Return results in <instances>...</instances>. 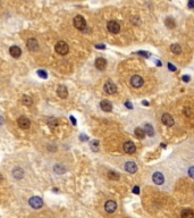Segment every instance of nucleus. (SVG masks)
<instances>
[{"label":"nucleus","instance_id":"nucleus-1","mask_svg":"<svg viewBox=\"0 0 194 218\" xmlns=\"http://www.w3.org/2000/svg\"><path fill=\"white\" fill-rule=\"evenodd\" d=\"M55 50H56L57 54L64 56V54H68V51H69V47H68V44H67L65 41H59V42L56 43V46H55Z\"/></svg>","mask_w":194,"mask_h":218},{"label":"nucleus","instance_id":"nucleus-2","mask_svg":"<svg viewBox=\"0 0 194 218\" xmlns=\"http://www.w3.org/2000/svg\"><path fill=\"white\" fill-rule=\"evenodd\" d=\"M120 28H122L120 24H119L117 21H115V19H111V21H109V22L107 23V30H108L111 34H118V33L120 32Z\"/></svg>","mask_w":194,"mask_h":218},{"label":"nucleus","instance_id":"nucleus-3","mask_svg":"<svg viewBox=\"0 0 194 218\" xmlns=\"http://www.w3.org/2000/svg\"><path fill=\"white\" fill-rule=\"evenodd\" d=\"M73 24H74V26L76 27L77 30H79V31H84V30L86 28V22H85L84 17L81 16V15H77V16L74 17Z\"/></svg>","mask_w":194,"mask_h":218},{"label":"nucleus","instance_id":"nucleus-4","mask_svg":"<svg viewBox=\"0 0 194 218\" xmlns=\"http://www.w3.org/2000/svg\"><path fill=\"white\" fill-rule=\"evenodd\" d=\"M152 182L157 185H164L166 183V178L165 175L161 172H155L152 174Z\"/></svg>","mask_w":194,"mask_h":218},{"label":"nucleus","instance_id":"nucleus-5","mask_svg":"<svg viewBox=\"0 0 194 218\" xmlns=\"http://www.w3.org/2000/svg\"><path fill=\"white\" fill-rule=\"evenodd\" d=\"M129 83H130V85L134 89H139V88H141L143 85L144 81H143L142 76H140V75H133L130 77V80H129Z\"/></svg>","mask_w":194,"mask_h":218},{"label":"nucleus","instance_id":"nucleus-6","mask_svg":"<svg viewBox=\"0 0 194 218\" xmlns=\"http://www.w3.org/2000/svg\"><path fill=\"white\" fill-rule=\"evenodd\" d=\"M104 90L107 95H115L117 92V86L115 83H113L111 81L106 82V84L104 85Z\"/></svg>","mask_w":194,"mask_h":218},{"label":"nucleus","instance_id":"nucleus-7","mask_svg":"<svg viewBox=\"0 0 194 218\" xmlns=\"http://www.w3.org/2000/svg\"><path fill=\"white\" fill-rule=\"evenodd\" d=\"M28 204H30V206H31L32 208H34V209H40V208H42V206H43V201H42V199H41L40 197H32V198L28 200Z\"/></svg>","mask_w":194,"mask_h":218},{"label":"nucleus","instance_id":"nucleus-8","mask_svg":"<svg viewBox=\"0 0 194 218\" xmlns=\"http://www.w3.org/2000/svg\"><path fill=\"white\" fill-rule=\"evenodd\" d=\"M161 122H162V124H164L165 126H167V127H171V126H174V124H175V121H174L173 116L167 114V112H165V114L161 116Z\"/></svg>","mask_w":194,"mask_h":218},{"label":"nucleus","instance_id":"nucleus-9","mask_svg":"<svg viewBox=\"0 0 194 218\" xmlns=\"http://www.w3.org/2000/svg\"><path fill=\"white\" fill-rule=\"evenodd\" d=\"M124 169L129 174H135L137 172V165L134 161H126L124 165Z\"/></svg>","mask_w":194,"mask_h":218},{"label":"nucleus","instance_id":"nucleus-10","mask_svg":"<svg viewBox=\"0 0 194 218\" xmlns=\"http://www.w3.org/2000/svg\"><path fill=\"white\" fill-rule=\"evenodd\" d=\"M116 209H117V204H116V201H114V200H108V201L104 204V210H106L108 214L115 212Z\"/></svg>","mask_w":194,"mask_h":218},{"label":"nucleus","instance_id":"nucleus-11","mask_svg":"<svg viewBox=\"0 0 194 218\" xmlns=\"http://www.w3.org/2000/svg\"><path fill=\"white\" fill-rule=\"evenodd\" d=\"M123 149H124V151H125L126 153H128V155H133V153L136 151V147H135V144H134L132 141H127V142H125V143H124Z\"/></svg>","mask_w":194,"mask_h":218},{"label":"nucleus","instance_id":"nucleus-12","mask_svg":"<svg viewBox=\"0 0 194 218\" xmlns=\"http://www.w3.org/2000/svg\"><path fill=\"white\" fill-rule=\"evenodd\" d=\"M26 46H27V48H28L30 51H37V50H39V42L35 40V39H33V38L27 40Z\"/></svg>","mask_w":194,"mask_h":218},{"label":"nucleus","instance_id":"nucleus-13","mask_svg":"<svg viewBox=\"0 0 194 218\" xmlns=\"http://www.w3.org/2000/svg\"><path fill=\"white\" fill-rule=\"evenodd\" d=\"M18 125H19V127L21 128H23V130H27L30 126H31V122H30V119L27 118V117H25V116H21L19 118H18Z\"/></svg>","mask_w":194,"mask_h":218},{"label":"nucleus","instance_id":"nucleus-14","mask_svg":"<svg viewBox=\"0 0 194 218\" xmlns=\"http://www.w3.org/2000/svg\"><path fill=\"white\" fill-rule=\"evenodd\" d=\"M94 65H95L97 69H99V70H104L106 67H107V60H106L104 58H102V57H99V58L95 59Z\"/></svg>","mask_w":194,"mask_h":218},{"label":"nucleus","instance_id":"nucleus-15","mask_svg":"<svg viewBox=\"0 0 194 218\" xmlns=\"http://www.w3.org/2000/svg\"><path fill=\"white\" fill-rule=\"evenodd\" d=\"M9 54H12V57H14V58H19L21 54H22V50H21L19 47L13 46V47L9 48Z\"/></svg>","mask_w":194,"mask_h":218},{"label":"nucleus","instance_id":"nucleus-16","mask_svg":"<svg viewBox=\"0 0 194 218\" xmlns=\"http://www.w3.org/2000/svg\"><path fill=\"white\" fill-rule=\"evenodd\" d=\"M100 107L106 112H110L113 110V105H111V102L109 100H102L100 102Z\"/></svg>","mask_w":194,"mask_h":218},{"label":"nucleus","instance_id":"nucleus-17","mask_svg":"<svg viewBox=\"0 0 194 218\" xmlns=\"http://www.w3.org/2000/svg\"><path fill=\"white\" fill-rule=\"evenodd\" d=\"M57 95H59V98H61V99H66V98L68 97V90H67V88H66L65 85L58 86V89H57Z\"/></svg>","mask_w":194,"mask_h":218},{"label":"nucleus","instance_id":"nucleus-18","mask_svg":"<svg viewBox=\"0 0 194 218\" xmlns=\"http://www.w3.org/2000/svg\"><path fill=\"white\" fill-rule=\"evenodd\" d=\"M134 134H135V136L137 137V139H140V140H142V139H144L145 137V131H144V128L143 127H136L135 130H134Z\"/></svg>","mask_w":194,"mask_h":218},{"label":"nucleus","instance_id":"nucleus-19","mask_svg":"<svg viewBox=\"0 0 194 218\" xmlns=\"http://www.w3.org/2000/svg\"><path fill=\"white\" fill-rule=\"evenodd\" d=\"M13 176L15 177V178H17V179H21V178H23V177H24V170H23L22 168H19V167H17V168H14Z\"/></svg>","mask_w":194,"mask_h":218},{"label":"nucleus","instance_id":"nucleus-20","mask_svg":"<svg viewBox=\"0 0 194 218\" xmlns=\"http://www.w3.org/2000/svg\"><path fill=\"white\" fill-rule=\"evenodd\" d=\"M144 131H145V134L148 136H155V128L150 125V124H145L144 125Z\"/></svg>","mask_w":194,"mask_h":218},{"label":"nucleus","instance_id":"nucleus-21","mask_svg":"<svg viewBox=\"0 0 194 218\" xmlns=\"http://www.w3.org/2000/svg\"><path fill=\"white\" fill-rule=\"evenodd\" d=\"M170 51L174 54H182V48L180 44H171L170 46Z\"/></svg>","mask_w":194,"mask_h":218},{"label":"nucleus","instance_id":"nucleus-22","mask_svg":"<svg viewBox=\"0 0 194 218\" xmlns=\"http://www.w3.org/2000/svg\"><path fill=\"white\" fill-rule=\"evenodd\" d=\"M53 170H55L57 174H64L65 172H66V168H65L64 166H61V165L57 164V165H55V166H53Z\"/></svg>","mask_w":194,"mask_h":218},{"label":"nucleus","instance_id":"nucleus-23","mask_svg":"<svg viewBox=\"0 0 194 218\" xmlns=\"http://www.w3.org/2000/svg\"><path fill=\"white\" fill-rule=\"evenodd\" d=\"M99 141L98 140H94V141H92L90 143V148L92 151H94V152H97V151H99Z\"/></svg>","mask_w":194,"mask_h":218},{"label":"nucleus","instance_id":"nucleus-24","mask_svg":"<svg viewBox=\"0 0 194 218\" xmlns=\"http://www.w3.org/2000/svg\"><path fill=\"white\" fill-rule=\"evenodd\" d=\"M47 124H48V126H49V127L53 128V127H57V126H58V121H57L56 118H53V117H50V118L48 119Z\"/></svg>","mask_w":194,"mask_h":218},{"label":"nucleus","instance_id":"nucleus-25","mask_svg":"<svg viewBox=\"0 0 194 218\" xmlns=\"http://www.w3.org/2000/svg\"><path fill=\"white\" fill-rule=\"evenodd\" d=\"M165 24H166V26L168 27V28H174L175 27V21H174V18L168 17V18H166Z\"/></svg>","mask_w":194,"mask_h":218},{"label":"nucleus","instance_id":"nucleus-26","mask_svg":"<svg viewBox=\"0 0 194 218\" xmlns=\"http://www.w3.org/2000/svg\"><path fill=\"white\" fill-rule=\"evenodd\" d=\"M22 101H23V103H24L25 106H31V105L33 103V100H32V99H31L28 95H23Z\"/></svg>","mask_w":194,"mask_h":218},{"label":"nucleus","instance_id":"nucleus-27","mask_svg":"<svg viewBox=\"0 0 194 218\" xmlns=\"http://www.w3.org/2000/svg\"><path fill=\"white\" fill-rule=\"evenodd\" d=\"M192 216H194V212L190 209H186L182 212V217H192Z\"/></svg>","mask_w":194,"mask_h":218},{"label":"nucleus","instance_id":"nucleus-28","mask_svg":"<svg viewBox=\"0 0 194 218\" xmlns=\"http://www.w3.org/2000/svg\"><path fill=\"white\" fill-rule=\"evenodd\" d=\"M108 176H109L110 179H114V181H118V179H119V175L116 174L115 172H109V173H108Z\"/></svg>","mask_w":194,"mask_h":218},{"label":"nucleus","instance_id":"nucleus-29","mask_svg":"<svg viewBox=\"0 0 194 218\" xmlns=\"http://www.w3.org/2000/svg\"><path fill=\"white\" fill-rule=\"evenodd\" d=\"M187 175L191 177V178H193L194 179V166L188 167V169H187Z\"/></svg>","mask_w":194,"mask_h":218},{"label":"nucleus","instance_id":"nucleus-30","mask_svg":"<svg viewBox=\"0 0 194 218\" xmlns=\"http://www.w3.org/2000/svg\"><path fill=\"white\" fill-rule=\"evenodd\" d=\"M38 75H39L40 77H42V79H47V72L46 70H42V69H39L38 70Z\"/></svg>","mask_w":194,"mask_h":218},{"label":"nucleus","instance_id":"nucleus-31","mask_svg":"<svg viewBox=\"0 0 194 218\" xmlns=\"http://www.w3.org/2000/svg\"><path fill=\"white\" fill-rule=\"evenodd\" d=\"M137 54H139V56H142V57H145V58H150V54L146 52V51H139Z\"/></svg>","mask_w":194,"mask_h":218},{"label":"nucleus","instance_id":"nucleus-32","mask_svg":"<svg viewBox=\"0 0 194 218\" xmlns=\"http://www.w3.org/2000/svg\"><path fill=\"white\" fill-rule=\"evenodd\" d=\"M184 114H185L186 116H191V115H192V109L186 107V108L184 109Z\"/></svg>","mask_w":194,"mask_h":218},{"label":"nucleus","instance_id":"nucleus-33","mask_svg":"<svg viewBox=\"0 0 194 218\" xmlns=\"http://www.w3.org/2000/svg\"><path fill=\"white\" fill-rule=\"evenodd\" d=\"M187 7H188L190 9H194V0H188Z\"/></svg>","mask_w":194,"mask_h":218},{"label":"nucleus","instance_id":"nucleus-34","mask_svg":"<svg viewBox=\"0 0 194 218\" xmlns=\"http://www.w3.org/2000/svg\"><path fill=\"white\" fill-rule=\"evenodd\" d=\"M168 68H169V70H171V72H176V69H177L171 63H168Z\"/></svg>","mask_w":194,"mask_h":218},{"label":"nucleus","instance_id":"nucleus-35","mask_svg":"<svg viewBox=\"0 0 194 218\" xmlns=\"http://www.w3.org/2000/svg\"><path fill=\"white\" fill-rule=\"evenodd\" d=\"M133 193L134 194H140V188L139 186H134L133 188Z\"/></svg>","mask_w":194,"mask_h":218},{"label":"nucleus","instance_id":"nucleus-36","mask_svg":"<svg viewBox=\"0 0 194 218\" xmlns=\"http://www.w3.org/2000/svg\"><path fill=\"white\" fill-rule=\"evenodd\" d=\"M95 47H97L98 49H106V46H104V44H97Z\"/></svg>","mask_w":194,"mask_h":218},{"label":"nucleus","instance_id":"nucleus-37","mask_svg":"<svg viewBox=\"0 0 194 218\" xmlns=\"http://www.w3.org/2000/svg\"><path fill=\"white\" fill-rule=\"evenodd\" d=\"M190 80H191V77H190V76H187V75H186V76H183V81H184V82H188Z\"/></svg>","mask_w":194,"mask_h":218},{"label":"nucleus","instance_id":"nucleus-38","mask_svg":"<svg viewBox=\"0 0 194 218\" xmlns=\"http://www.w3.org/2000/svg\"><path fill=\"white\" fill-rule=\"evenodd\" d=\"M125 106H126V107H127V108H128V109H132V108H133V106H132V103H129L128 101H126V102H125Z\"/></svg>","mask_w":194,"mask_h":218},{"label":"nucleus","instance_id":"nucleus-39","mask_svg":"<svg viewBox=\"0 0 194 218\" xmlns=\"http://www.w3.org/2000/svg\"><path fill=\"white\" fill-rule=\"evenodd\" d=\"M88 139H89V137H88L86 135H81V136H79V140H82V141H86Z\"/></svg>","mask_w":194,"mask_h":218},{"label":"nucleus","instance_id":"nucleus-40","mask_svg":"<svg viewBox=\"0 0 194 218\" xmlns=\"http://www.w3.org/2000/svg\"><path fill=\"white\" fill-rule=\"evenodd\" d=\"M69 118H70V122L73 123V125H76V121H75V117H73V116H70Z\"/></svg>","mask_w":194,"mask_h":218},{"label":"nucleus","instance_id":"nucleus-41","mask_svg":"<svg viewBox=\"0 0 194 218\" xmlns=\"http://www.w3.org/2000/svg\"><path fill=\"white\" fill-rule=\"evenodd\" d=\"M143 105H144V106H149V102H148V101H143Z\"/></svg>","mask_w":194,"mask_h":218},{"label":"nucleus","instance_id":"nucleus-42","mask_svg":"<svg viewBox=\"0 0 194 218\" xmlns=\"http://www.w3.org/2000/svg\"><path fill=\"white\" fill-rule=\"evenodd\" d=\"M155 63H157V65H158V66H161V63H160V61H159V60H157V61H155Z\"/></svg>","mask_w":194,"mask_h":218},{"label":"nucleus","instance_id":"nucleus-43","mask_svg":"<svg viewBox=\"0 0 194 218\" xmlns=\"http://www.w3.org/2000/svg\"><path fill=\"white\" fill-rule=\"evenodd\" d=\"M1 182H2V176L0 175V183H1Z\"/></svg>","mask_w":194,"mask_h":218}]
</instances>
